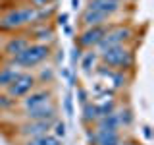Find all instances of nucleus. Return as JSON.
<instances>
[{
	"label": "nucleus",
	"mask_w": 154,
	"mask_h": 145,
	"mask_svg": "<svg viewBox=\"0 0 154 145\" xmlns=\"http://www.w3.org/2000/svg\"><path fill=\"white\" fill-rule=\"evenodd\" d=\"M118 128H119V120H118L116 110L98 118V130H112V132H118Z\"/></svg>",
	"instance_id": "dca6fc26"
},
{
	"label": "nucleus",
	"mask_w": 154,
	"mask_h": 145,
	"mask_svg": "<svg viewBox=\"0 0 154 145\" xmlns=\"http://www.w3.org/2000/svg\"><path fill=\"white\" fill-rule=\"evenodd\" d=\"M52 124H54V120H37V122H27L23 124L21 128H19V135L21 137H38V135H45L52 130Z\"/></svg>",
	"instance_id": "0eeeda50"
},
{
	"label": "nucleus",
	"mask_w": 154,
	"mask_h": 145,
	"mask_svg": "<svg viewBox=\"0 0 154 145\" xmlns=\"http://www.w3.org/2000/svg\"><path fill=\"white\" fill-rule=\"evenodd\" d=\"M52 77H54V70H52V68H42L37 79H41V81H45V83H46V81H50Z\"/></svg>",
	"instance_id": "393cba45"
},
{
	"label": "nucleus",
	"mask_w": 154,
	"mask_h": 145,
	"mask_svg": "<svg viewBox=\"0 0 154 145\" xmlns=\"http://www.w3.org/2000/svg\"><path fill=\"white\" fill-rule=\"evenodd\" d=\"M96 60H98V54L93 50V52H87V54H83L79 62H81V66H83L85 72H91V70L96 66Z\"/></svg>",
	"instance_id": "6ab92c4d"
},
{
	"label": "nucleus",
	"mask_w": 154,
	"mask_h": 145,
	"mask_svg": "<svg viewBox=\"0 0 154 145\" xmlns=\"http://www.w3.org/2000/svg\"><path fill=\"white\" fill-rule=\"evenodd\" d=\"M52 130H54V137H58V139H64L66 137V130H67V126H66V122H62V120H54V124H52Z\"/></svg>",
	"instance_id": "412c9836"
},
{
	"label": "nucleus",
	"mask_w": 154,
	"mask_h": 145,
	"mask_svg": "<svg viewBox=\"0 0 154 145\" xmlns=\"http://www.w3.org/2000/svg\"><path fill=\"white\" fill-rule=\"evenodd\" d=\"M98 120V112H96V105L94 103H87L83 105V122L85 124H93Z\"/></svg>",
	"instance_id": "a211bd4d"
},
{
	"label": "nucleus",
	"mask_w": 154,
	"mask_h": 145,
	"mask_svg": "<svg viewBox=\"0 0 154 145\" xmlns=\"http://www.w3.org/2000/svg\"><path fill=\"white\" fill-rule=\"evenodd\" d=\"M48 56H50V47H48V45H41V43H33V45H29L21 54L10 58V64L17 66V68L19 66H23V68H35L38 64H42Z\"/></svg>",
	"instance_id": "f03ea898"
},
{
	"label": "nucleus",
	"mask_w": 154,
	"mask_h": 145,
	"mask_svg": "<svg viewBox=\"0 0 154 145\" xmlns=\"http://www.w3.org/2000/svg\"><path fill=\"white\" fill-rule=\"evenodd\" d=\"M31 35H33V39H35L37 43H41V45H48V43H52L54 41V29H52L50 25H38V27H35L31 31Z\"/></svg>",
	"instance_id": "2eb2a0df"
},
{
	"label": "nucleus",
	"mask_w": 154,
	"mask_h": 145,
	"mask_svg": "<svg viewBox=\"0 0 154 145\" xmlns=\"http://www.w3.org/2000/svg\"><path fill=\"white\" fill-rule=\"evenodd\" d=\"M64 110L69 118L73 116V95L71 93H66V97H64Z\"/></svg>",
	"instance_id": "5701e85b"
},
{
	"label": "nucleus",
	"mask_w": 154,
	"mask_h": 145,
	"mask_svg": "<svg viewBox=\"0 0 154 145\" xmlns=\"http://www.w3.org/2000/svg\"><path fill=\"white\" fill-rule=\"evenodd\" d=\"M81 6V0H71V10H77Z\"/></svg>",
	"instance_id": "473e14b6"
},
{
	"label": "nucleus",
	"mask_w": 154,
	"mask_h": 145,
	"mask_svg": "<svg viewBox=\"0 0 154 145\" xmlns=\"http://www.w3.org/2000/svg\"><path fill=\"white\" fill-rule=\"evenodd\" d=\"M81 21H83L85 27H96V25H106L108 18L102 16V14H98V12H93V10L85 8L83 14H81Z\"/></svg>",
	"instance_id": "4468645a"
},
{
	"label": "nucleus",
	"mask_w": 154,
	"mask_h": 145,
	"mask_svg": "<svg viewBox=\"0 0 154 145\" xmlns=\"http://www.w3.org/2000/svg\"><path fill=\"white\" fill-rule=\"evenodd\" d=\"M116 114H118L119 126H129L133 122V112L129 108H123V110H119V112H116Z\"/></svg>",
	"instance_id": "4be33fe9"
},
{
	"label": "nucleus",
	"mask_w": 154,
	"mask_h": 145,
	"mask_svg": "<svg viewBox=\"0 0 154 145\" xmlns=\"http://www.w3.org/2000/svg\"><path fill=\"white\" fill-rule=\"evenodd\" d=\"M52 93L48 89H37V91H31V93H27L25 97L21 99V106L23 110H31V108H37V106L45 105L50 101Z\"/></svg>",
	"instance_id": "9d476101"
},
{
	"label": "nucleus",
	"mask_w": 154,
	"mask_h": 145,
	"mask_svg": "<svg viewBox=\"0 0 154 145\" xmlns=\"http://www.w3.org/2000/svg\"><path fill=\"white\" fill-rule=\"evenodd\" d=\"M64 33H66V35H71V33H73V29H71L69 25H64Z\"/></svg>",
	"instance_id": "72a5a7b5"
},
{
	"label": "nucleus",
	"mask_w": 154,
	"mask_h": 145,
	"mask_svg": "<svg viewBox=\"0 0 154 145\" xmlns=\"http://www.w3.org/2000/svg\"><path fill=\"white\" fill-rule=\"evenodd\" d=\"M67 19H69V16H67L66 12H62V14H58V16H56V23L64 27V25H67Z\"/></svg>",
	"instance_id": "c756f323"
},
{
	"label": "nucleus",
	"mask_w": 154,
	"mask_h": 145,
	"mask_svg": "<svg viewBox=\"0 0 154 145\" xmlns=\"http://www.w3.org/2000/svg\"><path fill=\"white\" fill-rule=\"evenodd\" d=\"M56 105L52 101L37 106V108H31V110H25V120L27 122H37V120H56Z\"/></svg>",
	"instance_id": "6e6552de"
},
{
	"label": "nucleus",
	"mask_w": 154,
	"mask_h": 145,
	"mask_svg": "<svg viewBox=\"0 0 154 145\" xmlns=\"http://www.w3.org/2000/svg\"><path fill=\"white\" fill-rule=\"evenodd\" d=\"M143 135H144V137H146V139H150V128H148V126H144V128H143Z\"/></svg>",
	"instance_id": "2f4dec72"
},
{
	"label": "nucleus",
	"mask_w": 154,
	"mask_h": 145,
	"mask_svg": "<svg viewBox=\"0 0 154 145\" xmlns=\"http://www.w3.org/2000/svg\"><path fill=\"white\" fill-rule=\"evenodd\" d=\"M77 101H79L81 105H87V103H89V93H87L83 87H79V89H77Z\"/></svg>",
	"instance_id": "c85d7f7f"
},
{
	"label": "nucleus",
	"mask_w": 154,
	"mask_h": 145,
	"mask_svg": "<svg viewBox=\"0 0 154 145\" xmlns=\"http://www.w3.org/2000/svg\"><path fill=\"white\" fill-rule=\"evenodd\" d=\"M38 23V14L37 8L33 6H19L14 10H8L4 16H0V31L2 33H12L23 25H33Z\"/></svg>",
	"instance_id": "f257e3e1"
},
{
	"label": "nucleus",
	"mask_w": 154,
	"mask_h": 145,
	"mask_svg": "<svg viewBox=\"0 0 154 145\" xmlns=\"http://www.w3.org/2000/svg\"><path fill=\"white\" fill-rule=\"evenodd\" d=\"M106 31H108L106 25L87 27L85 31L77 37V47H79V48H93V47H96L100 41H102V37L106 35Z\"/></svg>",
	"instance_id": "423d86ee"
},
{
	"label": "nucleus",
	"mask_w": 154,
	"mask_h": 145,
	"mask_svg": "<svg viewBox=\"0 0 154 145\" xmlns=\"http://www.w3.org/2000/svg\"><path fill=\"white\" fill-rule=\"evenodd\" d=\"M35 85H37V77L33 74H29V72H21V74L16 77V81L8 87V97H12L14 101L23 99L27 93H31V91L35 89Z\"/></svg>",
	"instance_id": "39448f33"
},
{
	"label": "nucleus",
	"mask_w": 154,
	"mask_h": 145,
	"mask_svg": "<svg viewBox=\"0 0 154 145\" xmlns=\"http://www.w3.org/2000/svg\"><path fill=\"white\" fill-rule=\"evenodd\" d=\"M87 139H89V143H91V145H93V143L96 145V132L93 134V132L89 130V132H87Z\"/></svg>",
	"instance_id": "7c9ffc66"
},
{
	"label": "nucleus",
	"mask_w": 154,
	"mask_h": 145,
	"mask_svg": "<svg viewBox=\"0 0 154 145\" xmlns=\"http://www.w3.org/2000/svg\"><path fill=\"white\" fill-rule=\"evenodd\" d=\"M123 145H137V143H133V141H127V143H123Z\"/></svg>",
	"instance_id": "c9c22d12"
},
{
	"label": "nucleus",
	"mask_w": 154,
	"mask_h": 145,
	"mask_svg": "<svg viewBox=\"0 0 154 145\" xmlns=\"http://www.w3.org/2000/svg\"><path fill=\"white\" fill-rule=\"evenodd\" d=\"M52 4H56V0H29V6H33V8H37V10L52 6Z\"/></svg>",
	"instance_id": "b1692460"
},
{
	"label": "nucleus",
	"mask_w": 154,
	"mask_h": 145,
	"mask_svg": "<svg viewBox=\"0 0 154 145\" xmlns=\"http://www.w3.org/2000/svg\"><path fill=\"white\" fill-rule=\"evenodd\" d=\"M25 145H62V139L54 137L52 134H45V135H38V137L27 139Z\"/></svg>",
	"instance_id": "f3484780"
},
{
	"label": "nucleus",
	"mask_w": 154,
	"mask_h": 145,
	"mask_svg": "<svg viewBox=\"0 0 154 145\" xmlns=\"http://www.w3.org/2000/svg\"><path fill=\"white\" fill-rule=\"evenodd\" d=\"M100 58H102V62L106 66L114 68V70H119V72L129 70V68L133 66V52L123 45L112 47V48H108V50L100 52Z\"/></svg>",
	"instance_id": "7ed1b4c3"
},
{
	"label": "nucleus",
	"mask_w": 154,
	"mask_h": 145,
	"mask_svg": "<svg viewBox=\"0 0 154 145\" xmlns=\"http://www.w3.org/2000/svg\"><path fill=\"white\" fill-rule=\"evenodd\" d=\"M96 74L112 81V87H114V89H122V87L127 83V77H125L123 72H119V70H106L104 66H100L98 70H96Z\"/></svg>",
	"instance_id": "f8f14e48"
},
{
	"label": "nucleus",
	"mask_w": 154,
	"mask_h": 145,
	"mask_svg": "<svg viewBox=\"0 0 154 145\" xmlns=\"http://www.w3.org/2000/svg\"><path fill=\"white\" fill-rule=\"evenodd\" d=\"M94 105H96L98 118H100V116L110 114V112H114V101H112V99H102V103H94Z\"/></svg>",
	"instance_id": "aec40b11"
},
{
	"label": "nucleus",
	"mask_w": 154,
	"mask_h": 145,
	"mask_svg": "<svg viewBox=\"0 0 154 145\" xmlns=\"http://www.w3.org/2000/svg\"><path fill=\"white\" fill-rule=\"evenodd\" d=\"M62 77L67 81L69 85H73L75 83V76H73V72H69L67 68H62Z\"/></svg>",
	"instance_id": "cd10ccee"
},
{
	"label": "nucleus",
	"mask_w": 154,
	"mask_h": 145,
	"mask_svg": "<svg viewBox=\"0 0 154 145\" xmlns=\"http://www.w3.org/2000/svg\"><path fill=\"white\" fill-rule=\"evenodd\" d=\"M19 74H21V70H19L17 66H12V64L2 66L0 68V89H8V87L16 81V77Z\"/></svg>",
	"instance_id": "ddd939ff"
},
{
	"label": "nucleus",
	"mask_w": 154,
	"mask_h": 145,
	"mask_svg": "<svg viewBox=\"0 0 154 145\" xmlns=\"http://www.w3.org/2000/svg\"><path fill=\"white\" fill-rule=\"evenodd\" d=\"M118 2H122V0H118Z\"/></svg>",
	"instance_id": "e433bc0d"
},
{
	"label": "nucleus",
	"mask_w": 154,
	"mask_h": 145,
	"mask_svg": "<svg viewBox=\"0 0 154 145\" xmlns=\"http://www.w3.org/2000/svg\"><path fill=\"white\" fill-rule=\"evenodd\" d=\"M29 45H31V43H29L27 37H12L6 45H4V52H6L10 58H14V56L21 54Z\"/></svg>",
	"instance_id": "9b49d317"
},
{
	"label": "nucleus",
	"mask_w": 154,
	"mask_h": 145,
	"mask_svg": "<svg viewBox=\"0 0 154 145\" xmlns=\"http://www.w3.org/2000/svg\"><path fill=\"white\" fill-rule=\"evenodd\" d=\"M14 106V99L8 95H0V108H12Z\"/></svg>",
	"instance_id": "bb28decb"
},
{
	"label": "nucleus",
	"mask_w": 154,
	"mask_h": 145,
	"mask_svg": "<svg viewBox=\"0 0 154 145\" xmlns=\"http://www.w3.org/2000/svg\"><path fill=\"white\" fill-rule=\"evenodd\" d=\"M56 58H58V62H62V60H64V50H62V52H60V54H58Z\"/></svg>",
	"instance_id": "f704fd0d"
},
{
	"label": "nucleus",
	"mask_w": 154,
	"mask_h": 145,
	"mask_svg": "<svg viewBox=\"0 0 154 145\" xmlns=\"http://www.w3.org/2000/svg\"><path fill=\"white\" fill-rule=\"evenodd\" d=\"M131 37H133V29L131 27H127V25L112 27V29L106 31V35L102 37V41L96 45V48H98V52H104V50H108V48H112V47L123 45V43L129 41Z\"/></svg>",
	"instance_id": "20e7f679"
},
{
	"label": "nucleus",
	"mask_w": 154,
	"mask_h": 145,
	"mask_svg": "<svg viewBox=\"0 0 154 145\" xmlns=\"http://www.w3.org/2000/svg\"><path fill=\"white\" fill-rule=\"evenodd\" d=\"M81 56H83V48H79V47H73L71 48V66H75L77 62L81 60Z\"/></svg>",
	"instance_id": "a878e982"
},
{
	"label": "nucleus",
	"mask_w": 154,
	"mask_h": 145,
	"mask_svg": "<svg viewBox=\"0 0 154 145\" xmlns=\"http://www.w3.org/2000/svg\"><path fill=\"white\" fill-rule=\"evenodd\" d=\"M87 8L93 10V12L102 14L106 18H110V16H114V14H118L119 10H122V2H118V0H89V2H87Z\"/></svg>",
	"instance_id": "1a4fd4ad"
}]
</instances>
